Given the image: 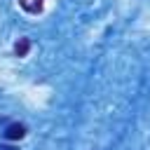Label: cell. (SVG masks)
<instances>
[{"label": "cell", "mask_w": 150, "mask_h": 150, "mask_svg": "<svg viewBox=\"0 0 150 150\" xmlns=\"http://www.w3.org/2000/svg\"><path fill=\"white\" fill-rule=\"evenodd\" d=\"M5 136H7L9 141L23 138V136H26V127H23V124H9V127H7V131H5Z\"/></svg>", "instance_id": "cell-1"}, {"label": "cell", "mask_w": 150, "mask_h": 150, "mask_svg": "<svg viewBox=\"0 0 150 150\" xmlns=\"http://www.w3.org/2000/svg\"><path fill=\"white\" fill-rule=\"evenodd\" d=\"M28 47H30V42H28L26 38H21V40L16 42V47H14V52H16V56H26V52H28Z\"/></svg>", "instance_id": "cell-2"}, {"label": "cell", "mask_w": 150, "mask_h": 150, "mask_svg": "<svg viewBox=\"0 0 150 150\" xmlns=\"http://www.w3.org/2000/svg\"><path fill=\"white\" fill-rule=\"evenodd\" d=\"M0 150H14V148H0Z\"/></svg>", "instance_id": "cell-3"}]
</instances>
